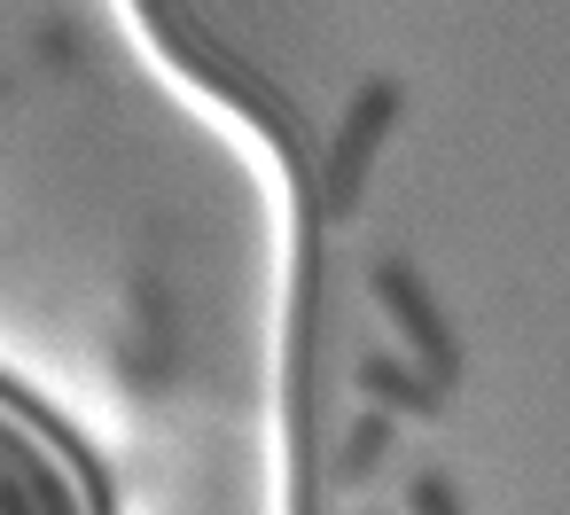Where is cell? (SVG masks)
I'll list each match as a JSON object with an SVG mask.
<instances>
[{
  "instance_id": "cell-5",
  "label": "cell",
  "mask_w": 570,
  "mask_h": 515,
  "mask_svg": "<svg viewBox=\"0 0 570 515\" xmlns=\"http://www.w3.org/2000/svg\"><path fill=\"white\" fill-rule=\"evenodd\" d=\"M406 515H461V492H453V476H445V468H422V476H406Z\"/></svg>"
},
{
  "instance_id": "cell-2",
  "label": "cell",
  "mask_w": 570,
  "mask_h": 515,
  "mask_svg": "<svg viewBox=\"0 0 570 515\" xmlns=\"http://www.w3.org/2000/svg\"><path fill=\"white\" fill-rule=\"evenodd\" d=\"M367 297H375V313L391 320V336L406 344L399 359L422 367L438 390H453V383H461V328L445 320V305L430 297V281H422L406 258H375V266H367Z\"/></svg>"
},
{
  "instance_id": "cell-1",
  "label": "cell",
  "mask_w": 570,
  "mask_h": 515,
  "mask_svg": "<svg viewBox=\"0 0 570 515\" xmlns=\"http://www.w3.org/2000/svg\"><path fill=\"white\" fill-rule=\"evenodd\" d=\"M399 110H406V87H399V79H367V87L344 102L328 149H321V227H344V219L360 211L367 172H375V157H383Z\"/></svg>"
},
{
  "instance_id": "cell-3",
  "label": "cell",
  "mask_w": 570,
  "mask_h": 515,
  "mask_svg": "<svg viewBox=\"0 0 570 515\" xmlns=\"http://www.w3.org/2000/svg\"><path fill=\"white\" fill-rule=\"evenodd\" d=\"M352 383H360L367 414H383V422H445V406H453V390H438L422 367H406L391 351H367L352 367Z\"/></svg>"
},
{
  "instance_id": "cell-4",
  "label": "cell",
  "mask_w": 570,
  "mask_h": 515,
  "mask_svg": "<svg viewBox=\"0 0 570 515\" xmlns=\"http://www.w3.org/2000/svg\"><path fill=\"white\" fill-rule=\"evenodd\" d=\"M391 445H399V422H383V414H360L352 429H344V453H336V492H360L383 460H391Z\"/></svg>"
}]
</instances>
